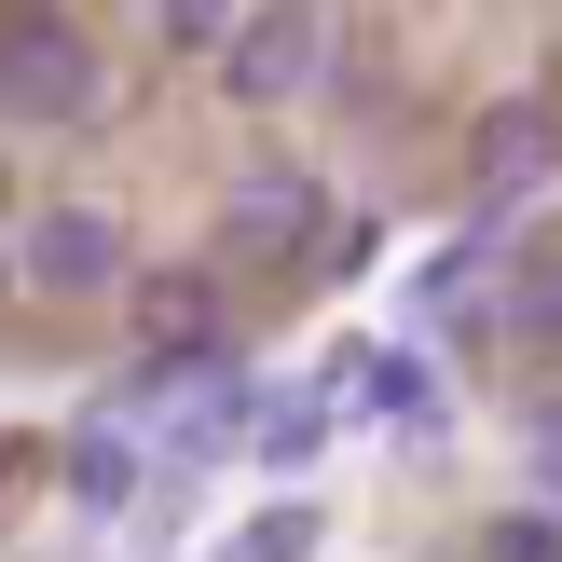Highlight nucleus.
Segmentation results:
<instances>
[{
	"label": "nucleus",
	"mask_w": 562,
	"mask_h": 562,
	"mask_svg": "<svg viewBox=\"0 0 562 562\" xmlns=\"http://www.w3.org/2000/svg\"><path fill=\"white\" fill-rule=\"evenodd\" d=\"M220 55H234V97L274 110V97H302V82L329 69V14H316V0H274V14H247Z\"/></svg>",
	"instance_id": "obj_1"
},
{
	"label": "nucleus",
	"mask_w": 562,
	"mask_h": 562,
	"mask_svg": "<svg viewBox=\"0 0 562 562\" xmlns=\"http://www.w3.org/2000/svg\"><path fill=\"white\" fill-rule=\"evenodd\" d=\"M0 97H14L27 124H82V110H97V55H82L69 27H14V42H0Z\"/></svg>",
	"instance_id": "obj_2"
},
{
	"label": "nucleus",
	"mask_w": 562,
	"mask_h": 562,
	"mask_svg": "<svg viewBox=\"0 0 562 562\" xmlns=\"http://www.w3.org/2000/svg\"><path fill=\"white\" fill-rule=\"evenodd\" d=\"M27 274H42V289H110V274H124V234L82 220V206H55V220H27Z\"/></svg>",
	"instance_id": "obj_3"
},
{
	"label": "nucleus",
	"mask_w": 562,
	"mask_h": 562,
	"mask_svg": "<svg viewBox=\"0 0 562 562\" xmlns=\"http://www.w3.org/2000/svg\"><path fill=\"white\" fill-rule=\"evenodd\" d=\"M289 247H316V192H302V179H261L234 206V261H289Z\"/></svg>",
	"instance_id": "obj_4"
},
{
	"label": "nucleus",
	"mask_w": 562,
	"mask_h": 562,
	"mask_svg": "<svg viewBox=\"0 0 562 562\" xmlns=\"http://www.w3.org/2000/svg\"><path fill=\"white\" fill-rule=\"evenodd\" d=\"M536 179H549V110H494L481 124V206H508Z\"/></svg>",
	"instance_id": "obj_5"
},
{
	"label": "nucleus",
	"mask_w": 562,
	"mask_h": 562,
	"mask_svg": "<svg viewBox=\"0 0 562 562\" xmlns=\"http://www.w3.org/2000/svg\"><path fill=\"white\" fill-rule=\"evenodd\" d=\"M508 329L521 344H562V247H536V261L508 274Z\"/></svg>",
	"instance_id": "obj_6"
},
{
	"label": "nucleus",
	"mask_w": 562,
	"mask_h": 562,
	"mask_svg": "<svg viewBox=\"0 0 562 562\" xmlns=\"http://www.w3.org/2000/svg\"><path fill=\"white\" fill-rule=\"evenodd\" d=\"M220 562H316V508H261V521H234V549Z\"/></svg>",
	"instance_id": "obj_7"
},
{
	"label": "nucleus",
	"mask_w": 562,
	"mask_h": 562,
	"mask_svg": "<svg viewBox=\"0 0 562 562\" xmlns=\"http://www.w3.org/2000/svg\"><path fill=\"white\" fill-rule=\"evenodd\" d=\"M371 398H384V412H398V426H412V439H426V426H439V371H426V357H371Z\"/></svg>",
	"instance_id": "obj_8"
},
{
	"label": "nucleus",
	"mask_w": 562,
	"mask_h": 562,
	"mask_svg": "<svg viewBox=\"0 0 562 562\" xmlns=\"http://www.w3.org/2000/svg\"><path fill=\"white\" fill-rule=\"evenodd\" d=\"M316 439H329V426H316V398H274V412H261V453H274V467H302Z\"/></svg>",
	"instance_id": "obj_9"
},
{
	"label": "nucleus",
	"mask_w": 562,
	"mask_h": 562,
	"mask_svg": "<svg viewBox=\"0 0 562 562\" xmlns=\"http://www.w3.org/2000/svg\"><path fill=\"white\" fill-rule=\"evenodd\" d=\"M494 562H562V508H536V521H508V536H494Z\"/></svg>",
	"instance_id": "obj_10"
},
{
	"label": "nucleus",
	"mask_w": 562,
	"mask_h": 562,
	"mask_svg": "<svg viewBox=\"0 0 562 562\" xmlns=\"http://www.w3.org/2000/svg\"><path fill=\"white\" fill-rule=\"evenodd\" d=\"M165 27L179 42H234V0H165Z\"/></svg>",
	"instance_id": "obj_11"
},
{
	"label": "nucleus",
	"mask_w": 562,
	"mask_h": 562,
	"mask_svg": "<svg viewBox=\"0 0 562 562\" xmlns=\"http://www.w3.org/2000/svg\"><path fill=\"white\" fill-rule=\"evenodd\" d=\"M536 467H549V494H562V412H549V426H536Z\"/></svg>",
	"instance_id": "obj_12"
}]
</instances>
